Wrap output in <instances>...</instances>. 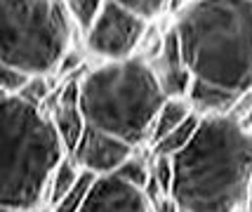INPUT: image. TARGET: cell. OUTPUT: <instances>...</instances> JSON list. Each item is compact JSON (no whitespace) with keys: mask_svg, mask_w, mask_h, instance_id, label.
Masks as SVG:
<instances>
[{"mask_svg":"<svg viewBox=\"0 0 252 212\" xmlns=\"http://www.w3.org/2000/svg\"><path fill=\"white\" fill-rule=\"evenodd\" d=\"M149 22L113 0H106L94 22L83 31L90 55L101 61H121L137 57Z\"/></svg>","mask_w":252,"mask_h":212,"instance_id":"8992f818","label":"cell"},{"mask_svg":"<svg viewBox=\"0 0 252 212\" xmlns=\"http://www.w3.org/2000/svg\"><path fill=\"white\" fill-rule=\"evenodd\" d=\"M94 182H97L94 175L80 172V177H78V182L71 186V191L66 193L62 201H57L55 205L50 208V212H80V208L85 205L90 191H92V186H94Z\"/></svg>","mask_w":252,"mask_h":212,"instance_id":"9a60e30c","label":"cell"},{"mask_svg":"<svg viewBox=\"0 0 252 212\" xmlns=\"http://www.w3.org/2000/svg\"><path fill=\"white\" fill-rule=\"evenodd\" d=\"M167 99L149 61L139 57L101 61L80 78V111L85 123L139 149L158 109Z\"/></svg>","mask_w":252,"mask_h":212,"instance_id":"277c9868","label":"cell"},{"mask_svg":"<svg viewBox=\"0 0 252 212\" xmlns=\"http://www.w3.org/2000/svg\"><path fill=\"white\" fill-rule=\"evenodd\" d=\"M52 127H55L59 142L64 146L66 153H71L76 144L80 142V137L85 132V116L80 111V80L66 78V83L52 94L50 109H45Z\"/></svg>","mask_w":252,"mask_h":212,"instance_id":"9c48e42d","label":"cell"},{"mask_svg":"<svg viewBox=\"0 0 252 212\" xmlns=\"http://www.w3.org/2000/svg\"><path fill=\"white\" fill-rule=\"evenodd\" d=\"M113 2H118V5H123V7H127L130 12L139 14V17L146 19V22H151V19H156V17L167 7L170 0H113Z\"/></svg>","mask_w":252,"mask_h":212,"instance_id":"ac0fdd59","label":"cell"},{"mask_svg":"<svg viewBox=\"0 0 252 212\" xmlns=\"http://www.w3.org/2000/svg\"><path fill=\"white\" fill-rule=\"evenodd\" d=\"M104 2L106 0H64L66 10L76 24V29H80V31H85L90 24L94 22V17L104 7Z\"/></svg>","mask_w":252,"mask_h":212,"instance_id":"e0dca14e","label":"cell"},{"mask_svg":"<svg viewBox=\"0 0 252 212\" xmlns=\"http://www.w3.org/2000/svg\"><path fill=\"white\" fill-rule=\"evenodd\" d=\"M200 121H203V116H198L196 111L189 116L187 121L182 125H177L175 130L170 134H165L163 139L158 142V144H154L149 151L151 153H156V156H177L182 149H187V144L193 139V134H196L198 130V125H200Z\"/></svg>","mask_w":252,"mask_h":212,"instance_id":"7c38bea8","label":"cell"},{"mask_svg":"<svg viewBox=\"0 0 252 212\" xmlns=\"http://www.w3.org/2000/svg\"><path fill=\"white\" fill-rule=\"evenodd\" d=\"M149 66H151L156 80H158V85H160L167 99H187L189 92H191V85H193V76H191L187 61H184L175 26L163 33L160 47L149 59Z\"/></svg>","mask_w":252,"mask_h":212,"instance_id":"ba28073f","label":"cell"},{"mask_svg":"<svg viewBox=\"0 0 252 212\" xmlns=\"http://www.w3.org/2000/svg\"><path fill=\"white\" fill-rule=\"evenodd\" d=\"M248 210L252 212V175H250V184H248Z\"/></svg>","mask_w":252,"mask_h":212,"instance_id":"44dd1931","label":"cell"},{"mask_svg":"<svg viewBox=\"0 0 252 212\" xmlns=\"http://www.w3.org/2000/svg\"><path fill=\"white\" fill-rule=\"evenodd\" d=\"M149 165H151V158L142 156L139 149H134L130 158L113 172V177H118L121 182L130 184L134 189H146V184H149Z\"/></svg>","mask_w":252,"mask_h":212,"instance_id":"5bb4252c","label":"cell"},{"mask_svg":"<svg viewBox=\"0 0 252 212\" xmlns=\"http://www.w3.org/2000/svg\"><path fill=\"white\" fill-rule=\"evenodd\" d=\"M26 80H29L26 73L0 61V94H19V90L24 88Z\"/></svg>","mask_w":252,"mask_h":212,"instance_id":"d6986e66","label":"cell"},{"mask_svg":"<svg viewBox=\"0 0 252 212\" xmlns=\"http://www.w3.org/2000/svg\"><path fill=\"white\" fill-rule=\"evenodd\" d=\"M175 163L172 198L182 212L248 210L252 130L233 116H203Z\"/></svg>","mask_w":252,"mask_h":212,"instance_id":"6da1fadb","label":"cell"},{"mask_svg":"<svg viewBox=\"0 0 252 212\" xmlns=\"http://www.w3.org/2000/svg\"><path fill=\"white\" fill-rule=\"evenodd\" d=\"M0 212H19V210H12V208H7V205H0Z\"/></svg>","mask_w":252,"mask_h":212,"instance_id":"7402d4cb","label":"cell"},{"mask_svg":"<svg viewBox=\"0 0 252 212\" xmlns=\"http://www.w3.org/2000/svg\"><path fill=\"white\" fill-rule=\"evenodd\" d=\"M151 203H154V212H182L172 196H160V198H156Z\"/></svg>","mask_w":252,"mask_h":212,"instance_id":"ffe728a7","label":"cell"},{"mask_svg":"<svg viewBox=\"0 0 252 212\" xmlns=\"http://www.w3.org/2000/svg\"><path fill=\"white\" fill-rule=\"evenodd\" d=\"M132 151H134V146L125 144L118 137H111V134L88 125L80 142L68 156L76 160V165L83 172H90L94 177H106V175H113L121 168L130 158Z\"/></svg>","mask_w":252,"mask_h":212,"instance_id":"52a82bcc","label":"cell"},{"mask_svg":"<svg viewBox=\"0 0 252 212\" xmlns=\"http://www.w3.org/2000/svg\"><path fill=\"white\" fill-rule=\"evenodd\" d=\"M64 156L45 109L0 94V205L19 212L47 208V184Z\"/></svg>","mask_w":252,"mask_h":212,"instance_id":"3957f363","label":"cell"},{"mask_svg":"<svg viewBox=\"0 0 252 212\" xmlns=\"http://www.w3.org/2000/svg\"><path fill=\"white\" fill-rule=\"evenodd\" d=\"M80 212H154V203L144 193L113 175L97 177Z\"/></svg>","mask_w":252,"mask_h":212,"instance_id":"30bf717a","label":"cell"},{"mask_svg":"<svg viewBox=\"0 0 252 212\" xmlns=\"http://www.w3.org/2000/svg\"><path fill=\"white\" fill-rule=\"evenodd\" d=\"M52 83L50 76H29V80L24 83V88L19 90L17 97H22L26 104L38 106V109H47V104L52 99Z\"/></svg>","mask_w":252,"mask_h":212,"instance_id":"2e32d148","label":"cell"},{"mask_svg":"<svg viewBox=\"0 0 252 212\" xmlns=\"http://www.w3.org/2000/svg\"><path fill=\"white\" fill-rule=\"evenodd\" d=\"M64 0H0V61L26 76H52L73 47Z\"/></svg>","mask_w":252,"mask_h":212,"instance_id":"5b68a950","label":"cell"},{"mask_svg":"<svg viewBox=\"0 0 252 212\" xmlns=\"http://www.w3.org/2000/svg\"><path fill=\"white\" fill-rule=\"evenodd\" d=\"M83 170L76 165V160L71 156H64L62 163L55 168L52 177H50V184H47V208H52L57 201H62L66 193L71 191V186L78 182Z\"/></svg>","mask_w":252,"mask_h":212,"instance_id":"4fadbf2b","label":"cell"},{"mask_svg":"<svg viewBox=\"0 0 252 212\" xmlns=\"http://www.w3.org/2000/svg\"><path fill=\"white\" fill-rule=\"evenodd\" d=\"M191 113H193V109H191L189 99H165L163 106H160V109H158V113H156L146 146L151 149L154 144H158L165 134H170L177 125L184 123Z\"/></svg>","mask_w":252,"mask_h":212,"instance_id":"8fae6325","label":"cell"},{"mask_svg":"<svg viewBox=\"0 0 252 212\" xmlns=\"http://www.w3.org/2000/svg\"><path fill=\"white\" fill-rule=\"evenodd\" d=\"M175 31L193 83L236 101L252 92V0H191Z\"/></svg>","mask_w":252,"mask_h":212,"instance_id":"7a4b0ae2","label":"cell"}]
</instances>
